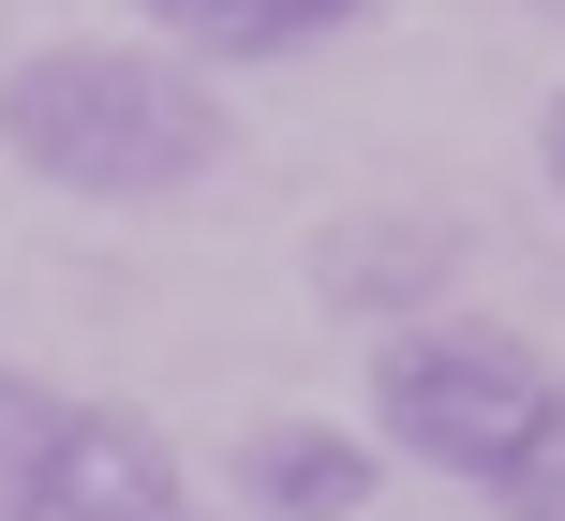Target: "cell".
I'll use <instances>...</instances> for the list:
<instances>
[{"mask_svg": "<svg viewBox=\"0 0 565 521\" xmlns=\"http://www.w3.org/2000/svg\"><path fill=\"white\" fill-rule=\"evenodd\" d=\"M0 149L45 194L149 209L224 164V89L179 75L164 45H30V60H0Z\"/></svg>", "mask_w": 565, "mask_h": 521, "instance_id": "cell-1", "label": "cell"}, {"mask_svg": "<svg viewBox=\"0 0 565 521\" xmlns=\"http://www.w3.org/2000/svg\"><path fill=\"white\" fill-rule=\"evenodd\" d=\"M551 358L536 343H507V328H387L372 343V433L402 447V462H431V477H461V492H491V477L521 462V433L551 417Z\"/></svg>", "mask_w": 565, "mask_h": 521, "instance_id": "cell-2", "label": "cell"}, {"mask_svg": "<svg viewBox=\"0 0 565 521\" xmlns=\"http://www.w3.org/2000/svg\"><path fill=\"white\" fill-rule=\"evenodd\" d=\"M0 521H179V447L149 433L135 403H60L30 433Z\"/></svg>", "mask_w": 565, "mask_h": 521, "instance_id": "cell-3", "label": "cell"}, {"mask_svg": "<svg viewBox=\"0 0 565 521\" xmlns=\"http://www.w3.org/2000/svg\"><path fill=\"white\" fill-rule=\"evenodd\" d=\"M372 477H387V447L328 433V417H268V433L238 447V507H254V521H358Z\"/></svg>", "mask_w": 565, "mask_h": 521, "instance_id": "cell-4", "label": "cell"}, {"mask_svg": "<svg viewBox=\"0 0 565 521\" xmlns=\"http://www.w3.org/2000/svg\"><path fill=\"white\" fill-rule=\"evenodd\" d=\"M461 268V238L447 224H402V209H358V224L328 238V313H431V284Z\"/></svg>", "mask_w": 565, "mask_h": 521, "instance_id": "cell-5", "label": "cell"}, {"mask_svg": "<svg viewBox=\"0 0 565 521\" xmlns=\"http://www.w3.org/2000/svg\"><path fill=\"white\" fill-rule=\"evenodd\" d=\"M149 30H164V60L194 45V60H298V45H328L358 0H135Z\"/></svg>", "mask_w": 565, "mask_h": 521, "instance_id": "cell-6", "label": "cell"}, {"mask_svg": "<svg viewBox=\"0 0 565 521\" xmlns=\"http://www.w3.org/2000/svg\"><path fill=\"white\" fill-rule=\"evenodd\" d=\"M491 507H507V521H565V387H551L536 433H521V462L491 477Z\"/></svg>", "mask_w": 565, "mask_h": 521, "instance_id": "cell-7", "label": "cell"}, {"mask_svg": "<svg viewBox=\"0 0 565 521\" xmlns=\"http://www.w3.org/2000/svg\"><path fill=\"white\" fill-rule=\"evenodd\" d=\"M45 417H60L45 387H30V373H0V492H15V462H30V433H45Z\"/></svg>", "mask_w": 565, "mask_h": 521, "instance_id": "cell-8", "label": "cell"}, {"mask_svg": "<svg viewBox=\"0 0 565 521\" xmlns=\"http://www.w3.org/2000/svg\"><path fill=\"white\" fill-rule=\"evenodd\" d=\"M536 164H551V194H565V89H551V119H536Z\"/></svg>", "mask_w": 565, "mask_h": 521, "instance_id": "cell-9", "label": "cell"}]
</instances>
